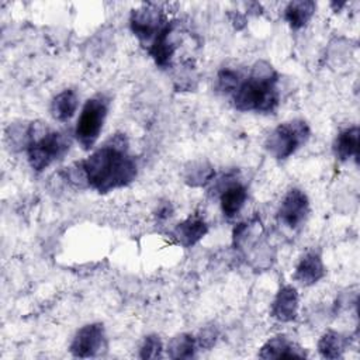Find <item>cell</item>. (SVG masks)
I'll use <instances>...</instances> for the list:
<instances>
[{"mask_svg":"<svg viewBox=\"0 0 360 360\" xmlns=\"http://www.w3.org/2000/svg\"><path fill=\"white\" fill-rule=\"evenodd\" d=\"M79 165L86 184L100 193L127 186L136 176V163L128 153V142L121 134L110 138Z\"/></svg>","mask_w":360,"mask_h":360,"instance_id":"1","label":"cell"},{"mask_svg":"<svg viewBox=\"0 0 360 360\" xmlns=\"http://www.w3.org/2000/svg\"><path fill=\"white\" fill-rule=\"evenodd\" d=\"M277 73L267 62H257L249 75H243L233 90V105L239 111L271 112L278 105Z\"/></svg>","mask_w":360,"mask_h":360,"instance_id":"2","label":"cell"},{"mask_svg":"<svg viewBox=\"0 0 360 360\" xmlns=\"http://www.w3.org/2000/svg\"><path fill=\"white\" fill-rule=\"evenodd\" d=\"M70 136L66 132L52 131L45 124L32 122L27 128V156L35 172H42L66 155Z\"/></svg>","mask_w":360,"mask_h":360,"instance_id":"3","label":"cell"},{"mask_svg":"<svg viewBox=\"0 0 360 360\" xmlns=\"http://www.w3.org/2000/svg\"><path fill=\"white\" fill-rule=\"evenodd\" d=\"M309 127L302 120H291L276 127L266 139V149L276 159H285L309 138Z\"/></svg>","mask_w":360,"mask_h":360,"instance_id":"4","label":"cell"},{"mask_svg":"<svg viewBox=\"0 0 360 360\" xmlns=\"http://www.w3.org/2000/svg\"><path fill=\"white\" fill-rule=\"evenodd\" d=\"M108 98L104 94H96L86 101L77 120L75 135L84 150L93 148L103 129L108 111Z\"/></svg>","mask_w":360,"mask_h":360,"instance_id":"5","label":"cell"},{"mask_svg":"<svg viewBox=\"0 0 360 360\" xmlns=\"http://www.w3.org/2000/svg\"><path fill=\"white\" fill-rule=\"evenodd\" d=\"M163 13L155 7L145 6L142 8L134 10L131 14V28L141 42L148 45L152 44L155 37L167 24Z\"/></svg>","mask_w":360,"mask_h":360,"instance_id":"6","label":"cell"},{"mask_svg":"<svg viewBox=\"0 0 360 360\" xmlns=\"http://www.w3.org/2000/svg\"><path fill=\"white\" fill-rule=\"evenodd\" d=\"M105 345L104 338V328L101 323H89L80 328L72 343H70V353L75 357H94L101 352Z\"/></svg>","mask_w":360,"mask_h":360,"instance_id":"7","label":"cell"},{"mask_svg":"<svg viewBox=\"0 0 360 360\" xmlns=\"http://www.w3.org/2000/svg\"><path fill=\"white\" fill-rule=\"evenodd\" d=\"M309 212V202L308 197L304 191L298 188L290 190L281 201L278 208V218L283 225L288 226L290 229L298 228L307 218Z\"/></svg>","mask_w":360,"mask_h":360,"instance_id":"8","label":"cell"},{"mask_svg":"<svg viewBox=\"0 0 360 360\" xmlns=\"http://www.w3.org/2000/svg\"><path fill=\"white\" fill-rule=\"evenodd\" d=\"M176 46L177 41L174 38V24L167 22L149 45V53L159 66L167 68L170 65Z\"/></svg>","mask_w":360,"mask_h":360,"instance_id":"9","label":"cell"},{"mask_svg":"<svg viewBox=\"0 0 360 360\" xmlns=\"http://www.w3.org/2000/svg\"><path fill=\"white\" fill-rule=\"evenodd\" d=\"M298 309V294L291 285H284L276 294L271 304V316L280 322H290L295 319Z\"/></svg>","mask_w":360,"mask_h":360,"instance_id":"10","label":"cell"},{"mask_svg":"<svg viewBox=\"0 0 360 360\" xmlns=\"http://www.w3.org/2000/svg\"><path fill=\"white\" fill-rule=\"evenodd\" d=\"M305 356L304 349L290 342L285 336L271 338L259 352V357L262 359H302Z\"/></svg>","mask_w":360,"mask_h":360,"instance_id":"11","label":"cell"},{"mask_svg":"<svg viewBox=\"0 0 360 360\" xmlns=\"http://www.w3.org/2000/svg\"><path fill=\"white\" fill-rule=\"evenodd\" d=\"M325 274V266L319 253L308 252L305 253L300 263L297 264L294 278L302 285H312L319 281Z\"/></svg>","mask_w":360,"mask_h":360,"instance_id":"12","label":"cell"},{"mask_svg":"<svg viewBox=\"0 0 360 360\" xmlns=\"http://www.w3.org/2000/svg\"><path fill=\"white\" fill-rule=\"evenodd\" d=\"M207 232H208V226L205 221L201 217L193 215L184 219L183 222H180L174 228L173 235L181 246L190 248L195 245L200 239H202Z\"/></svg>","mask_w":360,"mask_h":360,"instance_id":"13","label":"cell"},{"mask_svg":"<svg viewBox=\"0 0 360 360\" xmlns=\"http://www.w3.org/2000/svg\"><path fill=\"white\" fill-rule=\"evenodd\" d=\"M248 198V191L245 186L240 183H226L225 187H222L219 201H221V210L226 218H233L239 214L242 207L245 205Z\"/></svg>","mask_w":360,"mask_h":360,"instance_id":"14","label":"cell"},{"mask_svg":"<svg viewBox=\"0 0 360 360\" xmlns=\"http://www.w3.org/2000/svg\"><path fill=\"white\" fill-rule=\"evenodd\" d=\"M79 105V98L75 90L65 89L59 94H56L51 103V114L58 121L70 120Z\"/></svg>","mask_w":360,"mask_h":360,"instance_id":"15","label":"cell"},{"mask_svg":"<svg viewBox=\"0 0 360 360\" xmlns=\"http://www.w3.org/2000/svg\"><path fill=\"white\" fill-rule=\"evenodd\" d=\"M315 11V3L311 0H297L287 4L284 18L291 28L298 30L307 25Z\"/></svg>","mask_w":360,"mask_h":360,"instance_id":"16","label":"cell"},{"mask_svg":"<svg viewBox=\"0 0 360 360\" xmlns=\"http://www.w3.org/2000/svg\"><path fill=\"white\" fill-rule=\"evenodd\" d=\"M335 155L340 160L359 156V127H350L342 131L335 141Z\"/></svg>","mask_w":360,"mask_h":360,"instance_id":"17","label":"cell"},{"mask_svg":"<svg viewBox=\"0 0 360 360\" xmlns=\"http://www.w3.org/2000/svg\"><path fill=\"white\" fill-rule=\"evenodd\" d=\"M347 339L335 330L325 332L318 342V352L325 359H339L346 350Z\"/></svg>","mask_w":360,"mask_h":360,"instance_id":"18","label":"cell"},{"mask_svg":"<svg viewBox=\"0 0 360 360\" xmlns=\"http://www.w3.org/2000/svg\"><path fill=\"white\" fill-rule=\"evenodd\" d=\"M167 354L172 359H191L195 354V339L188 333L174 336L169 342Z\"/></svg>","mask_w":360,"mask_h":360,"instance_id":"19","label":"cell"},{"mask_svg":"<svg viewBox=\"0 0 360 360\" xmlns=\"http://www.w3.org/2000/svg\"><path fill=\"white\" fill-rule=\"evenodd\" d=\"M242 73L238 69H232V68H224L218 72L217 76V89L221 93L225 94H232L233 90L236 89L238 83L242 79Z\"/></svg>","mask_w":360,"mask_h":360,"instance_id":"20","label":"cell"},{"mask_svg":"<svg viewBox=\"0 0 360 360\" xmlns=\"http://www.w3.org/2000/svg\"><path fill=\"white\" fill-rule=\"evenodd\" d=\"M162 340L159 336L156 335H149L145 338L142 346H141V352L139 356L141 359H158L162 357Z\"/></svg>","mask_w":360,"mask_h":360,"instance_id":"21","label":"cell"},{"mask_svg":"<svg viewBox=\"0 0 360 360\" xmlns=\"http://www.w3.org/2000/svg\"><path fill=\"white\" fill-rule=\"evenodd\" d=\"M193 169H188V174L186 176L187 181L193 186H197V184H204L205 181H210L211 177H212V169L211 167H205L202 163L197 165L194 167V165L191 166Z\"/></svg>","mask_w":360,"mask_h":360,"instance_id":"22","label":"cell"},{"mask_svg":"<svg viewBox=\"0 0 360 360\" xmlns=\"http://www.w3.org/2000/svg\"><path fill=\"white\" fill-rule=\"evenodd\" d=\"M217 336H218L217 329L214 326H207L200 332L197 340L201 347H211V346H214Z\"/></svg>","mask_w":360,"mask_h":360,"instance_id":"23","label":"cell"},{"mask_svg":"<svg viewBox=\"0 0 360 360\" xmlns=\"http://www.w3.org/2000/svg\"><path fill=\"white\" fill-rule=\"evenodd\" d=\"M158 218L159 219H166L172 215V205L170 204H162L159 208H158Z\"/></svg>","mask_w":360,"mask_h":360,"instance_id":"24","label":"cell"}]
</instances>
